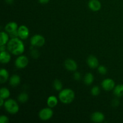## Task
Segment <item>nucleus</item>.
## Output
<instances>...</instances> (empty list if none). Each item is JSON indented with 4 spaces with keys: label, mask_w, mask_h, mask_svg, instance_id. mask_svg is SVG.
<instances>
[{
    "label": "nucleus",
    "mask_w": 123,
    "mask_h": 123,
    "mask_svg": "<svg viewBox=\"0 0 123 123\" xmlns=\"http://www.w3.org/2000/svg\"><path fill=\"white\" fill-rule=\"evenodd\" d=\"M20 82V78L17 74H14L10 78V83L12 86H16L19 85Z\"/></svg>",
    "instance_id": "nucleus-16"
},
{
    "label": "nucleus",
    "mask_w": 123,
    "mask_h": 123,
    "mask_svg": "<svg viewBox=\"0 0 123 123\" xmlns=\"http://www.w3.org/2000/svg\"><path fill=\"white\" fill-rule=\"evenodd\" d=\"M13 1V0H7V3H9V4H11L12 3Z\"/></svg>",
    "instance_id": "nucleus-33"
},
{
    "label": "nucleus",
    "mask_w": 123,
    "mask_h": 123,
    "mask_svg": "<svg viewBox=\"0 0 123 123\" xmlns=\"http://www.w3.org/2000/svg\"><path fill=\"white\" fill-rule=\"evenodd\" d=\"M54 87L56 91H60L62 90V84L60 80L55 79L54 82Z\"/></svg>",
    "instance_id": "nucleus-22"
},
{
    "label": "nucleus",
    "mask_w": 123,
    "mask_h": 123,
    "mask_svg": "<svg viewBox=\"0 0 123 123\" xmlns=\"http://www.w3.org/2000/svg\"><path fill=\"white\" fill-rule=\"evenodd\" d=\"M9 120L8 118L5 115H2L0 117V123H8Z\"/></svg>",
    "instance_id": "nucleus-26"
},
{
    "label": "nucleus",
    "mask_w": 123,
    "mask_h": 123,
    "mask_svg": "<svg viewBox=\"0 0 123 123\" xmlns=\"http://www.w3.org/2000/svg\"><path fill=\"white\" fill-rule=\"evenodd\" d=\"M28 64V59L25 56H20L16 59L15 61V65L18 68H25Z\"/></svg>",
    "instance_id": "nucleus-6"
},
{
    "label": "nucleus",
    "mask_w": 123,
    "mask_h": 123,
    "mask_svg": "<svg viewBox=\"0 0 123 123\" xmlns=\"http://www.w3.org/2000/svg\"><path fill=\"white\" fill-rule=\"evenodd\" d=\"M94 81V76L91 73H87L84 78V82L86 85H90Z\"/></svg>",
    "instance_id": "nucleus-19"
},
{
    "label": "nucleus",
    "mask_w": 123,
    "mask_h": 123,
    "mask_svg": "<svg viewBox=\"0 0 123 123\" xmlns=\"http://www.w3.org/2000/svg\"><path fill=\"white\" fill-rule=\"evenodd\" d=\"M5 50V47L4 45L1 46V51H4Z\"/></svg>",
    "instance_id": "nucleus-32"
},
{
    "label": "nucleus",
    "mask_w": 123,
    "mask_h": 123,
    "mask_svg": "<svg viewBox=\"0 0 123 123\" xmlns=\"http://www.w3.org/2000/svg\"><path fill=\"white\" fill-rule=\"evenodd\" d=\"M80 77H81L80 76V74L79 73V72H76V73L74 74V78L75 80H80Z\"/></svg>",
    "instance_id": "nucleus-27"
},
{
    "label": "nucleus",
    "mask_w": 123,
    "mask_h": 123,
    "mask_svg": "<svg viewBox=\"0 0 123 123\" xmlns=\"http://www.w3.org/2000/svg\"><path fill=\"white\" fill-rule=\"evenodd\" d=\"M102 86L106 91H110L115 88V82L111 79H106L102 82Z\"/></svg>",
    "instance_id": "nucleus-7"
},
{
    "label": "nucleus",
    "mask_w": 123,
    "mask_h": 123,
    "mask_svg": "<svg viewBox=\"0 0 123 123\" xmlns=\"http://www.w3.org/2000/svg\"><path fill=\"white\" fill-rule=\"evenodd\" d=\"M31 54H32V56L34 58H37L38 56H39V54L37 52V50H32V52H31Z\"/></svg>",
    "instance_id": "nucleus-29"
},
{
    "label": "nucleus",
    "mask_w": 123,
    "mask_h": 123,
    "mask_svg": "<svg viewBox=\"0 0 123 123\" xmlns=\"http://www.w3.org/2000/svg\"><path fill=\"white\" fill-rule=\"evenodd\" d=\"M64 66L66 69L69 71H75L78 68L76 62L72 59L66 60L64 62Z\"/></svg>",
    "instance_id": "nucleus-9"
},
{
    "label": "nucleus",
    "mask_w": 123,
    "mask_h": 123,
    "mask_svg": "<svg viewBox=\"0 0 123 123\" xmlns=\"http://www.w3.org/2000/svg\"><path fill=\"white\" fill-rule=\"evenodd\" d=\"M5 30L7 32L12 34L15 31H18L17 30H18V25H17L16 23L13 22H10L8 24H7V25L5 27Z\"/></svg>",
    "instance_id": "nucleus-13"
},
{
    "label": "nucleus",
    "mask_w": 123,
    "mask_h": 123,
    "mask_svg": "<svg viewBox=\"0 0 123 123\" xmlns=\"http://www.w3.org/2000/svg\"><path fill=\"white\" fill-rule=\"evenodd\" d=\"M0 100H1V103H0V106H2L4 104V98H0Z\"/></svg>",
    "instance_id": "nucleus-31"
},
{
    "label": "nucleus",
    "mask_w": 123,
    "mask_h": 123,
    "mask_svg": "<svg viewBox=\"0 0 123 123\" xmlns=\"http://www.w3.org/2000/svg\"><path fill=\"white\" fill-rule=\"evenodd\" d=\"M49 1V0H39V2L41 4H46Z\"/></svg>",
    "instance_id": "nucleus-30"
},
{
    "label": "nucleus",
    "mask_w": 123,
    "mask_h": 123,
    "mask_svg": "<svg viewBox=\"0 0 123 123\" xmlns=\"http://www.w3.org/2000/svg\"><path fill=\"white\" fill-rule=\"evenodd\" d=\"M119 103H120V102H119L118 100L114 99V100L112 101V105L113 106L116 107V106H117L119 105Z\"/></svg>",
    "instance_id": "nucleus-28"
},
{
    "label": "nucleus",
    "mask_w": 123,
    "mask_h": 123,
    "mask_svg": "<svg viewBox=\"0 0 123 123\" xmlns=\"http://www.w3.org/2000/svg\"><path fill=\"white\" fill-rule=\"evenodd\" d=\"M98 71L99 72L100 74H105L107 73V69L105 66H99L98 68Z\"/></svg>",
    "instance_id": "nucleus-25"
},
{
    "label": "nucleus",
    "mask_w": 123,
    "mask_h": 123,
    "mask_svg": "<svg viewBox=\"0 0 123 123\" xmlns=\"http://www.w3.org/2000/svg\"><path fill=\"white\" fill-rule=\"evenodd\" d=\"M7 49L12 54L19 55L22 54L25 49L24 43L18 38H13L7 44Z\"/></svg>",
    "instance_id": "nucleus-1"
},
{
    "label": "nucleus",
    "mask_w": 123,
    "mask_h": 123,
    "mask_svg": "<svg viewBox=\"0 0 123 123\" xmlns=\"http://www.w3.org/2000/svg\"><path fill=\"white\" fill-rule=\"evenodd\" d=\"M87 63L90 68H95L98 66V60L93 55H90L87 59Z\"/></svg>",
    "instance_id": "nucleus-12"
},
{
    "label": "nucleus",
    "mask_w": 123,
    "mask_h": 123,
    "mask_svg": "<svg viewBox=\"0 0 123 123\" xmlns=\"http://www.w3.org/2000/svg\"><path fill=\"white\" fill-rule=\"evenodd\" d=\"M8 78V73L6 69L2 68L0 71V82L1 83H4Z\"/></svg>",
    "instance_id": "nucleus-15"
},
{
    "label": "nucleus",
    "mask_w": 123,
    "mask_h": 123,
    "mask_svg": "<svg viewBox=\"0 0 123 123\" xmlns=\"http://www.w3.org/2000/svg\"><path fill=\"white\" fill-rule=\"evenodd\" d=\"M28 96L25 92L21 93L18 97V100L21 103H25L28 100Z\"/></svg>",
    "instance_id": "nucleus-23"
},
{
    "label": "nucleus",
    "mask_w": 123,
    "mask_h": 123,
    "mask_svg": "<svg viewBox=\"0 0 123 123\" xmlns=\"http://www.w3.org/2000/svg\"><path fill=\"white\" fill-rule=\"evenodd\" d=\"M53 115V111L50 108H44L39 112V117L41 120L46 121L49 120Z\"/></svg>",
    "instance_id": "nucleus-5"
},
{
    "label": "nucleus",
    "mask_w": 123,
    "mask_h": 123,
    "mask_svg": "<svg viewBox=\"0 0 123 123\" xmlns=\"http://www.w3.org/2000/svg\"><path fill=\"white\" fill-rule=\"evenodd\" d=\"M8 40V36L5 32H1V41H0V44L1 46L4 45L7 43Z\"/></svg>",
    "instance_id": "nucleus-21"
},
{
    "label": "nucleus",
    "mask_w": 123,
    "mask_h": 123,
    "mask_svg": "<svg viewBox=\"0 0 123 123\" xmlns=\"http://www.w3.org/2000/svg\"><path fill=\"white\" fill-rule=\"evenodd\" d=\"M18 36L22 39H26L29 36V30L25 25H21L18 30Z\"/></svg>",
    "instance_id": "nucleus-8"
},
{
    "label": "nucleus",
    "mask_w": 123,
    "mask_h": 123,
    "mask_svg": "<svg viewBox=\"0 0 123 123\" xmlns=\"http://www.w3.org/2000/svg\"><path fill=\"white\" fill-rule=\"evenodd\" d=\"M59 98L62 103L68 104L73 102L74 98V92L71 89H65L59 94Z\"/></svg>",
    "instance_id": "nucleus-2"
},
{
    "label": "nucleus",
    "mask_w": 123,
    "mask_h": 123,
    "mask_svg": "<svg viewBox=\"0 0 123 123\" xmlns=\"http://www.w3.org/2000/svg\"><path fill=\"white\" fill-rule=\"evenodd\" d=\"M88 7L91 10L97 12L100 10L102 5L98 0H90L88 2Z\"/></svg>",
    "instance_id": "nucleus-10"
},
{
    "label": "nucleus",
    "mask_w": 123,
    "mask_h": 123,
    "mask_svg": "<svg viewBox=\"0 0 123 123\" xmlns=\"http://www.w3.org/2000/svg\"><path fill=\"white\" fill-rule=\"evenodd\" d=\"M91 120L94 123H102L105 120V116L102 112H95L91 115Z\"/></svg>",
    "instance_id": "nucleus-11"
},
{
    "label": "nucleus",
    "mask_w": 123,
    "mask_h": 123,
    "mask_svg": "<svg viewBox=\"0 0 123 123\" xmlns=\"http://www.w3.org/2000/svg\"><path fill=\"white\" fill-rule=\"evenodd\" d=\"M11 56L10 55L8 52L4 51L1 52V55H0V61L2 63L6 64L8 63L10 61Z\"/></svg>",
    "instance_id": "nucleus-14"
},
{
    "label": "nucleus",
    "mask_w": 123,
    "mask_h": 123,
    "mask_svg": "<svg viewBox=\"0 0 123 123\" xmlns=\"http://www.w3.org/2000/svg\"><path fill=\"white\" fill-rule=\"evenodd\" d=\"M45 43V39L42 36L36 34L31 38V44L32 46L42 47Z\"/></svg>",
    "instance_id": "nucleus-4"
},
{
    "label": "nucleus",
    "mask_w": 123,
    "mask_h": 123,
    "mask_svg": "<svg viewBox=\"0 0 123 123\" xmlns=\"http://www.w3.org/2000/svg\"><path fill=\"white\" fill-rule=\"evenodd\" d=\"M4 107L8 112L15 114L19 111V105L16 101L13 99H8L4 103Z\"/></svg>",
    "instance_id": "nucleus-3"
},
{
    "label": "nucleus",
    "mask_w": 123,
    "mask_h": 123,
    "mask_svg": "<svg viewBox=\"0 0 123 123\" xmlns=\"http://www.w3.org/2000/svg\"><path fill=\"white\" fill-rule=\"evenodd\" d=\"M57 98L56 97H55V96H50L48 98L47 104H48V106L50 107V108H54V107H55L57 105Z\"/></svg>",
    "instance_id": "nucleus-17"
},
{
    "label": "nucleus",
    "mask_w": 123,
    "mask_h": 123,
    "mask_svg": "<svg viewBox=\"0 0 123 123\" xmlns=\"http://www.w3.org/2000/svg\"><path fill=\"white\" fill-rule=\"evenodd\" d=\"M114 93L117 97H121L123 96V85L120 84L114 88Z\"/></svg>",
    "instance_id": "nucleus-18"
},
{
    "label": "nucleus",
    "mask_w": 123,
    "mask_h": 123,
    "mask_svg": "<svg viewBox=\"0 0 123 123\" xmlns=\"http://www.w3.org/2000/svg\"><path fill=\"white\" fill-rule=\"evenodd\" d=\"M10 92L9 90L6 88H2L1 89V92H0V96L1 98H7L10 96Z\"/></svg>",
    "instance_id": "nucleus-20"
},
{
    "label": "nucleus",
    "mask_w": 123,
    "mask_h": 123,
    "mask_svg": "<svg viewBox=\"0 0 123 123\" xmlns=\"http://www.w3.org/2000/svg\"><path fill=\"white\" fill-rule=\"evenodd\" d=\"M91 94L93 95L94 96H98L100 94V89L98 86H94L91 90Z\"/></svg>",
    "instance_id": "nucleus-24"
}]
</instances>
